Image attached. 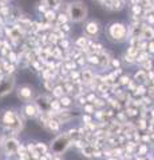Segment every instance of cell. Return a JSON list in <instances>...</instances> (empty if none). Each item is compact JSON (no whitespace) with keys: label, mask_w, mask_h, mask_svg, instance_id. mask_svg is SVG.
<instances>
[{"label":"cell","mask_w":154,"mask_h":160,"mask_svg":"<svg viewBox=\"0 0 154 160\" xmlns=\"http://www.w3.org/2000/svg\"><path fill=\"white\" fill-rule=\"evenodd\" d=\"M15 88V78L12 75H6L0 82V99L8 96Z\"/></svg>","instance_id":"cell-6"},{"label":"cell","mask_w":154,"mask_h":160,"mask_svg":"<svg viewBox=\"0 0 154 160\" xmlns=\"http://www.w3.org/2000/svg\"><path fill=\"white\" fill-rule=\"evenodd\" d=\"M63 86V89H64V92H66V95H74V91H75V86L71 83V82H67V83H63L62 84Z\"/></svg>","instance_id":"cell-29"},{"label":"cell","mask_w":154,"mask_h":160,"mask_svg":"<svg viewBox=\"0 0 154 160\" xmlns=\"http://www.w3.org/2000/svg\"><path fill=\"white\" fill-rule=\"evenodd\" d=\"M149 152V146L147 144H143V143H140L138 144V147H137V156H145V155H147Z\"/></svg>","instance_id":"cell-27"},{"label":"cell","mask_w":154,"mask_h":160,"mask_svg":"<svg viewBox=\"0 0 154 160\" xmlns=\"http://www.w3.org/2000/svg\"><path fill=\"white\" fill-rule=\"evenodd\" d=\"M113 75H114V76H115L117 79L119 78V76H121V75H122V68H117V69H113V72H111Z\"/></svg>","instance_id":"cell-53"},{"label":"cell","mask_w":154,"mask_h":160,"mask_svg":"<svg viewBox=\"0 0 154 160\" xmlns=\"http://www.w3.org/2000/svg\"><path fill=\"white\" fill-rule=\"evenodd\" d=\"M38 11H39V12H42V13H44V12L47 11V8L44 7L43 4H39V7H38Z\"/></svg>","instance_id":"cell-54"},{"label":"cell","mask_w":154,"mask_h":160,"mask_svg":"<svg viewBox=\"0 0 154 160\" xmlns=\"http://www.w3.org/2000/svg\"><path fill=\"white\" fill-rule=\"evenodd\" d=\"M83 31H84V36H87L88 39L95 38L98 36L99 31H101V26H99V23L97 20H88V22L84 23Z\"/></svg>","instance_id":"cell-7"},{"label":"cell","mask_w":154,"mask_h":160,"mask_svg":"<svg viewBox=\"0 0 154 160\" xmlns=\"http://www.w3.org/2000/svg\"><path fill=\"white\" fill-rule=\"evenodd\" d=\"M114 118H115L117 122H119L121 124H123V123H126V122H127V116H126V113H125V112H122V111L117 112V115H115Z\"/></svg>","instance_id":"cell-40"},{"label":"cell","mask_w":154,"mask_h":160,"mask_svg":"<svg viewBox=\"0 0 154 160\" xmlns=\"http://www.w3.org/2000/svg\"><path fill=\"white\" fill-rule=\"evenodd\" d=\"M125 113H126L127 118H137L138 115H140V109L135 108V107H133V106H129V107H126Z\"/></svg>","instance_id":"cell-28"},{"label":"cell","mask_w":154,"mask_h":160,"mask_svg":"<svg viewBox=\"0 0 154 160\" xmlns=\"http://www.w3.org/2000/svg\"><path fill=\"white\" fill-rule=\"evenodd\" d=\"M83 111H84V113H87V115H94V112L97 111V108L94 107V104L93 103H86L83 106Z\"/></svg>","instance_id":"cell-34"},{"label":"cell","mask_w":154,"mask_h":160,"mask_svg":"<svg viewBox=\"0 0 154 160\" xmlns=\"http://www.w3.org/2000/svg\"><path fill=\"white\" fill-rule=\"evenodd\" d=\"M150 160H154V158H151V159H150Z\"/></svg>","instance_id":"cell-59"},{"label":"cell","mask_w":154,"mask_h":160,"mask_svg":"<svg viewBox=\"0 0 154 160\" xmlns=\"http://www.w3.org/2000/svg\"><path fill=\"white\" fill-rule=\"evenodd\" d=\"M134 82L137 84H146L147 82V71L145 69H138L134 75Z\"/></svg>","instance_id":"cell-16"},{"label":"cell","mask_w":154,"mask_h":160,"mask_svg":"<svg viewBox=\"0 0 154 160\" xmlns=\"http://www.w3.org/2000/svg\"><path fill=\"white\" fill-rule=\"evenodd\" d=\"M141 69H145V71H150V69H153V62L151 59L146 60V62H143L141 64Z\"/></svg>","instance_id":"cell-43"},{"label":"cell","mask_w":154,"mask_h":160,"mask_svg":"<svg viewBox=\"0 0 154 160\" xmlns=\"http://www.w3.org/2000/svg\"><path fill=\"white\" fill-rule=\"evenodd\" d=\"M22 112L26 118H29V119H35L39 116V109L38 107L35 106V103H26L24 107L22 108Z\"/></svg>","instance_id":"cell-11"},{"label":"cell","mask_w":154,"mask_h":160,"mask_svg":"<svg viewBox=\"0 0 154 160\" xmlns=\"http://www.w3.org/2000/svg\"><path fill=\"white\" fill-rule=\"evenodd\" d=\"M0 123L3 124L4 128L12 129L13 133L16 135L23 129L24 127V120L19 113H16L13 109H4L0 113Z\"/></svg>","instance_id":"cell-1"},{"label":"cell","mask_w":154,"mask_h":160,"mask_svg":"<svg viewBox=\"0 0 154 160\" xmlns=\"http://www.w3.org/2000/svg\"><path fill=\"white\" fill-rule=\"evenodd\" d=\"M19 147H20V142L15 138V136H9V138H4L2 142V149L3 152L7 155V156H13L16 155L19 151Z\"/></svg>","instance_id":"cell-5"},{"label":"cell","mask_w":154,"mask_h":160,"mask_svg":"<svg viewBox=\"0 0 154 160\" xmlns=\"http://www.w3.org/2000/svg\"><path fill=\"white\" fill-rule=\"evenodd\" d=\"M131 13H133V16H142L143 7L140 6V4H134V6H131Z\"/></svg>","instance_id":"cell-32"},{"label":"cell","mask_w":154,"mask_h":160,"mask_svg":"<svg viewBox=\"0 0 154 160\" xmlns=\"http://www.w3.org/2000/svg\"><path fill=\"white\" fill-rule=\"evenodd\" d=\"M137 86H138V84H137L135 82H134V80H131V82L129 83V86H127V91L134 92V91H135V88H137Z\"/></svg>","instance_id":"cell-50"},{"label":"cell","mask_w":154,"mask_h":160,"mask_svg":"<svg viewBox=\"0 0 154 160\" xmlns=\"http://www.w3.org/2000/svg\"><path fill=\"white\" fill-rule=\"evenodd\" d=\"M61 126L62 124L58 122V120L55 118H51L47 122L46 124V129H48L50 132H59V129H61Z\"/></svg>","instance_id":"cell-17"},{"label":"cell","mask_w":154,"mask_h":160,"mask_svg":"<svg viewBox=\"0 0 154 160\" xmlns=\"http://www.w3.org/2000/svg\"><path fill=\"white\" fill-rule=\"evenodd\" d=\"M16 93H18V98L20 99L22 102L29 103L34 99V88L29 87V86H22V87H19Z\"/></svg>","instance_id":"cell-9"},{"label":"cell","mask_w":154,"mask_h":160,"mask_svg":"<svg viewBox=\"0 0 154 160\" xmlns=\"http://www.w3.org/2000/svg\"><path fill=\"white\" fill-rule=\"evenodd\" d=\"M123 2H125V0H123Z\"/></svg>","instance_id":"cell-60"},{"label":"cell","mask_w":154,"mask_h":160,"mask_svg":"<svg viewBox=\"0 0 154 160\" xmlns=\"http://www.w3.org/2000/svg\"><path fill=\"white\" fill-rule=\"evenodd\" d=\"M59 103H61L62 108L70 109L72 107V104H74V99L70 96V95H64V96H62L61 99H59Z\"/></svg>","instance_id":"cell-18"},{"label":"cell","mask_w":154,"mask_h":160,"mask_svg":"<svg viewBox=\"0 0 154 160\" xmlns=\"http://www.w3.org/2000/svg\"><path fill=\"white\" fill-rule=\"evenodd\" d=\"M149 59H150V55H149L147 51H140L138 55L135 56V63H138L141 66L143 62H146V60H149Z\"/></svg>","instance_id":"cell-25"},{"label":"cell","mask_w":154,"mask_h":160,"mask_svg":"<svg viewBox=\"0 0 154 160\" xmlns=\"http://www.w3.org/2000/svg\"><path fill=\"white\" fill-rule=\"evenodd\" d=\"M134 124H135L137 131H146L149 127V120L146 118H138V120Z\"/></svg>","instance_id":"cell-20"},{"label":"cell","mask_w":154,"mask_h":160,"mask_svg":"<svg viewBox=\"0 0 154 160\" xmlns=\"http://www.w3.org/2000/svg\"><path fill=\"white\" fill-rule=\"evenodd\" d=\"M51 160H62V159H61V156H59V155H55V156H52Z\"/></svg>","instance_id":"cell-55"},{"label":"cell","mask_w":154,"mask_h":160,"mask_svg":"<svg viewBox=\"0 0 154 160\" xmlns=\"http://www.w3.org/2000/svg\"><path fill=\"white\" fill-rule=\"evenodd\" d=\"M72 144L70 136H68L67 132H63V133H59L58 136L55 138L51 142V146H50V151H51L54 155H61L63 152H66L68 147Z\"/></svg>","instance_id":"cell-4"},{"label":"cell","mask_w":154,"mask_h":160,"mask_svg":"<svg viewBox=\"0 0 154 160\" xmlns=\"http://www.w3.org/2000/svg\"><path fill=\"white\" fill-rule=\"evenodd\" d=\"M86 63H88L90 66H99V55L98 53L86 55Z\"/></svg>","instance_id":"cell-24"},{"label":"cell","mask_w":154,"mask_h":160,"mask_svg":"<svg viewBox=\"0 0 154 160\" xmlns=\"http://www.w3.org/2000/svg\"><path fill=\"white\" fill-rule=\"evenodd\" d=\"M94 75H95V73L91 71V68H84V67H83V69L81 71V80H82V83H83L86 87H88V86H90V84L93 83Z\"/></svg>","instance_id":"cell-12"},{"label":"cell","mask_w":154,"mask_h":160,"mask_svg":"<svg viewBox=\"0 0 154 160\" xmlns=\"http://www.w3.org/2000/svg\"><path fill=\"white\" fill-rule=\"evenodd\" d=\"M131 80H130V78L127 76V75H121V76L118 78V83L121 84V86H129V83H130Z\"/></svg>","instance_id":"cell-42"},{"label":"cell","mask_w":154,"mask_h":160,"mask_svg":"<svg viewBox=\"0 0 154 160\" xmlns=\"http://www.w3.org/2000/svg\"><path fill=\"white\" fill-rule=\"evenodd\" d=\"M67 133H68V136H70L71 142H74V140H77V139H81V135H79V132H78V128H71L70 131H67Z\"/></svg>","instance_id":"cell-39"},{"label":"cell","mask_w":154,"mask_h":160,"mask_svg":"<svg viewBox=\"0 0 154 160\" xmlns=\"http://www.w3.org/2000/svg\"><path fill=\"white\" fill-rule=\"evenodd\" d=\"M72 144H74V147H75V148H78V149H82L84 146H86V142H84V140L83 139H77V140H74V142H72Z\"/></svg>","instance_id":"cell-44"},{"label":"cell","mask_w":154,"mask_h":160,"mask_svg":"<svg viewBox=\"0 0 154 160\" xmlns=\"http://www.w3.org/2000/svg\"><path fill=\"white\" fill-rule=\"evenodd\" d=\"M9 0H0V4H7Z\"/></svg>","instance_id":"cell-56"},{"label":"cell","mask_w":154,"mask_h":160,"mask_svg":"<svg viewBox=\"0 0 154 160\" xmlns=\"http://www.w3.org/2000/svg\"><path fill=\"white\" fill-rule=\"evenodd\" d=\"M59 27H61V29L66 35L70 33V31H71V27H70V24H68V23H64V24H62V26H59Z\"/></svg>","instance_id":"cell-47"},{"label":"cell","mask_w":154,"mask_h":160,"mask_svg":"<svg viewBox=\"0 0 154 160\" xmlns=\"http://www.w3.org/2000/svg\"><path fill=\"white\" fill-rule=\"evenodd\" d=\"M135 160H146V159L143 158V156H137V158H135Z\"/></svg>","instance_id":"cell-57"},{"label":"cell","mask_w":154,"mask_h":160,"mask_svg":"<svg viewBox=\"0 0 154 160\" xmlns=\"http://www.w3.org/2000/svg\"><path fill=\"white\" fill-rule=\"evenodd\" d=\"M133 93H134V96H137V98L145 96V95L147 93V87L145 86V84H138L137 88H135V91H134Z\"/></svg>","instance_id":"cell-26"},{"label":"cell","mask_w":154,"mask_h":160,"mask_svg":"<svg viewBox=\"0 0 154 160\" xmlns=\"http://www.w3.org/2000/svg\"><path fill=\"white\" fill-rule=\"evenodd\" d=\"M107 160H122V159H119V158H110V159H107Z\"/></svg>","instance_id":"cell-58"},{"label":"cell","mask_w":154,"mask_h":160,"mask_svg":"<svg viewBox=\"0 0 154 160\" xmlns=\"http://www.w3.org/2000/svg\"><path fill=\"white\" fill-rule=\"evenodd\" d=\"M93 158L94 159H101V158H103V151H102V149H97L95 148V151H94V153H93Z\"/></svg>","instance_id":"cell-49"},{"label":"cell","mask_w":154,"mask_h":160,"mask_svg":"<svg viewBox=\"0 0 154 160\" xmlns=\"http://www.w3.org/2000/svg\"><path fill=\"white\" fill-rule=\"evenodd\" d=\"M88 42H90V40H88L87 36H81V38H78L75 42H74V46H75V48H78V49H81L82 51V49H84L88 46Z\"/></svg>","instance_id":"cell-19"},{"label":"cell","mask_w":154,"mask_h":160,"mask_svg":"<svg viewBox=\"0 0 154 160\" xmlns=\"http://www.w3.org/2000/svg\"><path fill=\"white\" fill-rule=\"evenodd\" d=\"M56 11H54V9H47L46 12L43 13V18L46 22L48 23H54V22H56Z\"/></svg>","instance_id":"cell-22"},{"label":"cell","mask_w":154,"mask_h":160,"mask_svg":"<svg viewBox=\"0 0 154 160\" xmlns=\"http://www.w3.org/2000/svg\"><path fill=\"white\" fill-rule=\"evenodd\" d=\"M59 48H62L63 51H68L71 47H70V42H68L67 39H62V40H59Z\"/></svg>","instance_id":"cell-41"},{"label":"cell","mask_w":154,"mask_h":160,"mask_svg":"<svg viewBox=\"0 0 154 160\" xmlns=\"http://www.w3.org/2000/svg\"><path fill=\"white\" fill-rule=\"evenodd\" d=\"M56 82H58V80H55V79H48V80H44V88H46L47 91L51 92V91H52V88L56 86Z\"/></svg>","instance_id":"cell-36"},{"label":"cell","mask_w":154,"mask_h":160,"mask_svg":"<svg viewBox=\"0 0 154 160\" xmlns=\"http://www.w3.org/2000/svg\"><path fill=\"white\" fill-rule=\"evenodd\" d=\"M138 52H140V49H138V46H133V44H129V48H127V55H130V56L135 58Z\"/></svg>","instance_id":"cell-38"},{"label":"cell","mask_w":154,"mask_h":160,"mask_svg":"<svg viewBox=\"0 0 154 160\" xmlns=\"http://www.w3.org/2000/svg\"><path fill=\"white\" fill-rule=\"evenodd\" d=\"M141 39L150 42L154 40V28L151 26H149L146 23H142V32H141Z\"/></svg>","instance_id":"cell-13"},{"label":"cell","mask_w":154,"mask_h":160,"mask_svg":"<svg viewBox=\"0 0 154 160\" xmlns=\"http://www.w3.org/2000/svg\"><path fill=\"white\" fill-rule=\"evenodd\" d=\"M50 108H51L52 112H59L62 109V106L59 103V99H51V104H50Z\"/></svg>","instance_id":"cell-33"},{"label":"cell","mask_w":154,"mask_h":160,"mask_svg":"<svg viewBox=\"0 0 154 160\" xmlns=\"http://www.w3.org/2000/svg\"><path fill=\"white\" fill-rule=\"evenodd\" d=\"M51 95H52V96L55 98V99H61L62 96H64V95H66V92H64L62 84H56V86L52 88Z\"/></svg>","instance_id":"cell-21"},{"label":"cell","mask_w":154,"mask_h":160,"mask_svg":"<svg viewBox=\"0 0 154 160\" xmlns=\"http://www.w3.org/2000/svg\"><path fill=\"white\" fill-rule=\"evenodd\" d=\"M110 67L113 69H117V68H121V60L115 59V58H111V62H110Z\"/></svg>","instance_id":"cell-45"},{"label":"cell","mask_w":154,"mask_h":160,"mask_svg":"<svg viewBox=\"0 0 154 160\" xmlns=\"http://www.w3.org/2000/svg\"><path fill=\"white\" fill-rule=\"evenodd\" d=\"M123 60H125V63H127V64H135V58H133L127 53L123 55Z\"/></svg>","instance_id":"cell-46"},{"label":"cell","mask_w":154,"mask_h":160,"mask_svg":"<svg viewBox=\"0 0 154 160\" xmlns=\"http://www.w3.org/2000/svg\"><path fill=\"white\" fill-rule=\"evenodd\" d=\"M34 103H35V106L38 107L39 112H48V111H51V108H50V104H51V98L47 96V95H39Z\"/></svg>","instance_id":"cell-8"},{"label":"cell","mask_w":154,"mask_h":160,"mask_svg":"<svg viewBox=\"0 0 154 160\" xmlns=\"http://www.w3.org/2000/svg\"><path fill=\"white\" fill-rule=\"evenodd\" d=\"M35 147H36V151H39L42 155H43V153H47V152L50 151V147L47 146L46 143H42V142L35 143Z\"/></svg>","instance_id":"cell-31"},{"label":"cell","mask_w":154,"mask_h":160,"mask_svg":"<svg viewBox=\"0 0 154 160\" xmlns=\"http://www.w3.org/2000/svg\"><path fill=\"white\" fill-rule=\"evenodd\" d=\"M94 151H95V148H94L93 144H86V146L81 149V153L83 155L84 158H93Z\"/></svg>","instance_id":"cell-23"},{"label":"cell","mask_w":154,"mask_h":160,"mask_svg":"<svg viewBox=\"0 0 154 160\" xmlns=\"http://www.w3.org/2000/svg\"><path fill=\"white\" fill-rule=\"evenodd\" d=\"M93 104H94V107H95L97 109H102V108H105V106H106V100L102 99V98H95V100L93 102Z\"/></svg>","instance_id":"cell-35"},{"label":"cell","mask_w":154,"mask_h":160,"mask_svg":"<svg viewBox=\"0 0 154 160\" xmlns=\"http://www.w3.org/2000/svg\"><path fill=\"white\" fill-rule=\"evenodd\" d=\"M82 120H83V123H84V124L94 122V120H93V115H87V113H84V115H83V116H82Z\"/></svg>","instance_id":"cell-48"},{"label":"cell","mask_w":154,"mask_h":160,"mask_svg":"<svg viewBox=\"0 0 154 160\" xmlns=\"http://www.w3.org/2000/svg\"><path fill=\"white\" fill-rule=\"evenodd\" d=\"M147 52L150 55H154V40H150L147 43Z\"/></svg>","instance_id":"cell-52"},{"label":"cell","mask_w":154,"mask_h":160,"mask_svg":"<svg viewBox=\"0 0 154 160\" xmlns=\"http://www.w3.org/2000/svg\"><path fill=\"white\" fill-rule=\"evenodd\" d=\"M99 55V67L101 68H107L110 67V62H111V56L110 53L106 52V51H102Z\"/></svg>","instance_id":"cell-14"},{"label":"cell","mask_w":154,"mask_h":160,"mask_svg":"<svg viewBox=\"0 0 154 160\" xmlns=\"http://www.w3.org/2000/svg\"><path fill=\"white\" fill-rule=\"evenodd\" d=\"M67 78H68V80H70V82L72 83L74 80H77V79H81V71H78V69H72V71H70V72H68Z\"/></svg>","instance_id":"cell-37"},{"label":"cell","mask_w":154,"mask_h":160,"mask_svg":"<svg viewBox=\"0 0 154 160\" xmlns=\"http://www.w3.org/2000/svg\"><path fill=\"white\" fill-rule=\"evenodd\" d=\"M68 15L66 12H61L56 15V24H59V26H62V24L64 23H68Z\"/></svg>","instance_id":"cell-30"},{"label":"cell","mask_w":154,"mask_h":160,"mask_svg":"<svg viewBox=\"0 0 154 160\" xmlns=\"http://www.w3.org/2000/svg\"><path fill=\"white\" fill-rule=\"evenodd\" d=\"M40 4H43L47 9H54V11H58L61 9L62 6V0H40Z\"/></svg>","instance_id":"cell-15"},{"label":"cell","mask_w":154,"mask_h":160,"mask_svg":"<svg viewBox=\"0 0 154 160\" xmlns=\"http://www.w3.org/2000/svg\"><path fill=\"white\" fill-rule=\"evenodd\" d=\"M121 133H122V124L117 122L115 119H111L106 127V135L107 136H118Z\"/></svg>","instance_id":"cell-10"},{"label":"cell","mask_w":154,"mask_h":160,"mask_svg":"<svg viewBox=\"0 0 154 160\" xmlns=\"http://www.w3.org/2000/svg\"><path fill=\"white\" fill-rule=\"evenodd\" d=\"M84 96H86V102L87 103H93L94 100H95V92H91V93H88V95H84Z\"/></svg>","instance_id":"cell-51"},{"label":"cell","mask_w":154,"mask_h":160,"mask_svg":"<svg viewBox=\"0 0 154 160\" xmlns=\"http://www.w3.org/2000/svg\"><path fill=\"white\" fill-rule=\"evenodd\" d=\"M107 36L111 42L121 43L129 38V27L123 23H111L107 27Z\"/></svg>","instance_id":"cell-2"},{"label":"cell","mask_w":154,"mask_h":160,"mask_svg":"<svg viewBox=\"0 0 154 160\" xmlns=\"http://www.w3.org/2000/svg\"><path fill=\"white\" fill-rule=\"evenodd\" d=\"M68 19L74 23H82L87 18V7L82 2H72L68 4L67 9Z\"/></svg>","instance_id":"cell-3"}]
</instances>
